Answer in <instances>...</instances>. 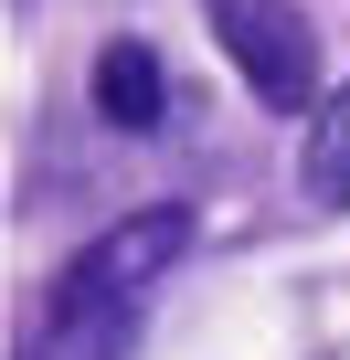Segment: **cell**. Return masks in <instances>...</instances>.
Here are the masks:
<instances>
[{
    "label": "cell",
    "instance_id": "cell-1",
    "mask_svg": "<svg viewBox=\"0 0 350 360\" xmlns=\"http://www.w3.org/2000/svg\"><path fill=\"white\" fill-rule=\"evenodd\" d=\"M202 11H213V43L234 53L255 106H276V117L308 106L318 117V32H308L297 0H202Z\"/></svg>",
    "mask_w": 350,
    "mask_h": 360
},
{
    "label": "cell",
    "instance_id": "cell-2",
    "mask_svg": "<svg viewBox=\"0 0 350 360\" xmlns=\"http://www.w3.org/2000/svg\"><path fill=\"white\" fill-rule=\"evenodd\" d=\"M192 255V212L181 202H159V212H127V223H106L64 276H54V297H85V307H138L170 265Z\"/></svg>",
    "mask_w": 350,
    "mask_h": 360
},
{
    "label": "cell",
    "instance_id": "cell-3",
    "mask_svg": "<svg viewBox=\"0 0 350 360\" xmlns=\"http://www.w3.org/2000/svg\"><path fill=\"white\" fill-rule=\"evenodd\" d=\"M127 307H85V297H43V318H32V339H22V360H117L127 349Z\"/></svg>",
    "mask_w": 350,
    "mask_h": 360
},
{
    "label": "cell",
    "instance_id": "cell-4",
    "mask_svg": "<svg viewBox=\"0 0 350 360\" xmlns=\"http://www.w3.org/2000/svg\"><path fill=\"white\" fill-rule=\"evenodd\" d=\"M159 106H170L159 53H149V43H106V53H96V117H106V127H159Z\"/></svg>",
    "mask_w": 350,
    "mask_h": 360
},
{
    "label": "cell",
    "instance_id": "cell-5",
    "mask_svg": "<svg viewBox=\"0 0 350 360\" xmlns=\"http://www.w3.org/2000/svg\"><path fill=\"white\" fill-rule=\"evenodd\" d=\"M297 180H308V202H318V212H350V85H339V96H318Z\"/></svg>",
    "mask_w": 350,
    "mask_h": 360
}]
</instances>
